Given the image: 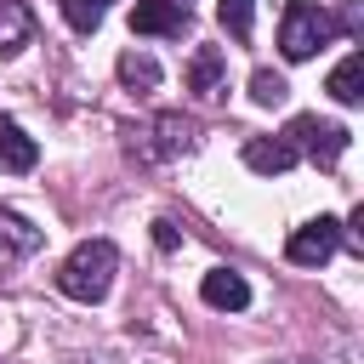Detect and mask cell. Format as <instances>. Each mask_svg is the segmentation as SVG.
Listing matches in <instances>:
<instances>
[{
  "label": "cell",
  "mask_w": 364,
  "mask_h": 364,
  "mask_svg": "<svg viewBox=\"0 0 364 364\" xmlns=\"http://www.w3.org/2000/svg\"><path fill=\"white\" fill-rule=\"evenodd\" d=\"M250 97H256L262 108H279V102L290 97V85H284V74H273V68H256V74H250Z\"/></svg>",
  "instance_id": "17"
},
{
  "label": "cell",
  "mask_w": 364,
  "mask_h": 364,
  "mask_svg": "<svg viewBox=\"0 0 364 364\" xmlns=\"http://www.w3.org/2000/svg\"><path fill=\"white\" fill-rule=\"evenodd\" d=\"M216 17H222V28H228L233 40H250V28H256V0H216Z\"/></svg>",
  "instance_id": "14"
},
{
  "label": "cell",
  "mask_w": 364,
  "mask_h": 364,
  "mask_svg": "<svg viewBox=\"0 0 364 364\" xmlns=\"http://www.w3.org/2000/svg\"><path fill=\"white\" fill-rule=\"evenodd\" d=\"M171 6H182V11H188V0H171Z\"/></svg>",
  "instance_id": "19"
},
{
  "label": "cell",
  "mask_w": 364,
  "mask_h": 364,
  "mask_svg": "<svg viewBox=\"0 0 364 364\" xmlns=\"http://www.w3.org/2000/svg\"><path fill=\"white\" fill-rule=\"evenodd\" d=\"M0 233H6V250H11V256H34V250H40V233H34L23 216H11V210H0Z\"/></svg>",
  "instance_id": "16"
},
{
  "label": "cell",
  "mask_w": 364,
  "mask_h": 364,
  "mask_svg": "<svg viewBox=\"0 0 364 364\" xmlns=\"http://www.w3.org/2000/svg\"><path fill=\"white\" fill-rule=\"evenodd\" d=\"M34 165H40L34 136H28L11 114H0V171H34Z\"/></svg>",
  "instance_id": "10"
},
{
  "label": "cell",
  "mask_w": 364,
  "mask_h": 364,
  "mask_svg": "<svg viewBox=\"0 0 364 364\" xmlns=\"http://www.w3.org/2000/svg\"><path fill=\"white\" fill-rule=\"evenodd\" d=\"M114 273H119V250H114L108 239H85V245H74L68 262L57 267V290H63L68 301L97 307V301L114 290Z\"/></svg>",
  "instance_id": "1"
},
{
  "label": "cell",
  "mask_w": 364,
  "mask_h": 364,
  "mask_svg": "<svg viewBox=\"0 0 364 364\" xmlns=\"http://www.w3.org/2000/svg\"><path fill=\"white\" fill-rule=\"evenodd\" d=\"M188 148H193V119L176 114V108H165V114H154V119H142L131 131V154L142 165H165V159H176Z\"/></svg>",
  "instance_id": "3"
},
{
  "label": "cell",
  "mask_w": 364,
  "mask_h": 364,
  "mask_svg": "<svg viewBox=\"0 0 364 364\" xmlns=\"http://www.w3.org/2000/svg\"><path fill=\"white\" fill-rule=\"evenodd\" d=\"M114 74H119V85H131V91H154V85H159V63H154L148 51H125V57L114 63Z\"/></svg>",
  "instance_id": "13"
},
{
  "label": "cell",
  "mask_w": 364,
  "mask_h": 364,
  "mask_svg": "<svg viewBox=\"0 0 364 364\" xmlns=\"http://www.w3.org/2000/svg\"><path fill=\"white\" fill-rule=\"evenodd\" d=\"M336 250H341V222L336 216H318V222H307V228H296L284 239V256L296 267H324Z\"/></svg>",
  "instance_id": "5"
},
{
  "label": "cell",
  "mask_w": 364,
  "mask_h": 364,
  "mask_svg": "<svg viewBox=\"0 0 364 364\" xmlns=\"http://www.w3.org/2000/svg\"><path fill=\"white\" fill-rule=\"evenodd\" d=\"M34 40V11L23 0H0V51H23Z\"/></svg>",
  "instance_id": "12"
},
{
  "label": "cell",
  "mask_w": 364,
  "mask_h": 364,
  "mask_svg": "<svg viewBox=\"0 0 364 364\" xmlns=\"http://www.w3.org/2000/svg\"><path fill=\"white\" fill-rule=\"evenodd\" d=\"M188 91L193 97H222V80H228V57L216 51V46H199L193 57H188Z\"/></svg>",
  "instance_id": "8"
},
{
  "label": "cell",
  "mask_w": 364,
  "mask_h": 364,
  "mask_svg": "<svg viewBox=\"0 0 364 364\" xmlns=\"http://www.w3.org/2000/svg\"><path fill=\"white\" fill-rule=\"evenodd\" d=\"M324 91L341 102V108H353V102H364V51H347L336 68H330V80H324Z\"/></svg>",
  "instance_id": "11"
},
{
  "label": "cell",
  "mask_w": 364,
  "mask_h": 364,
  "mask_svg": "<svg viewBox=\"0 0 364 364\" xmlns=\"http://www.w3.org/2000/svg\"><path fill=\"white\" fill-rule=\"evenodd\" d=\"M341 34V17H330L324 6H313V0H290L284 6V17H279V51H284V63H307L318 46H330Z\"/></svg>",
  "instance_id": "2"
},
{
  "label": "cell",
  "mask_w": 364,
  "mask_h": 364,
  "mask_svg": "<svg viewBox=\"0 0 364 364\" xmlns=\"http://www.w3.org/2000/svg\"><path fill=\"white\" fill-rule=\"evenodd\" d=\"M0 267H6V245H0Z\"/></svg>",
  "instance_id": "20"
},
{
  "label": "cell",
  "mask_w": 364,
  "mask_h": 364,
  "mask_svg": "<svg viewBox=\"0 0 364 364\" xmlns=\"http://www.w3.org/2000/svg\"><path fill=\"white\" fill-rule=\"evenodd\" d=\"M347 125H336V119H318V114H296L290 125H284V142L296 148V154H307V159H318V165H336L341 154H347Z\"/></svg>",
  "instance_id": "4"
},
{
  "label": "cell",
  "mask_w": 364,
  "mask_h": 364,
  "mask_svg": "<svg viewBox=\"0 0 364 364\" xmlns=\"http://www.w3.org/2000/svg\"><path fill=\"white\" fill-rule=\"evenodd\" d=\"M154 245H159V250H176V245H182V233H176L171 222H154Z\"/></svg>",
  "instance_id": "18"
},
{
  "label": "cell",
  "mask_w": 364,
  "mask_h": 364,
  "mask_svg": "<svg viewBox=\"0 0 364 364\" xmlns=\"http://www.w3.org/2000/svg\"><path fill=\"white\" fill-rule=\"evenodd\" d=\"M188 23H193V11H182V6H171V0H136V6H131V28H136V34L182 40Z\"/></svg>",
  "instance_id": "6"
},
{
  "label": "cell",
  "mask_w": 364,
  "mask_h": 364,
  "mask_svg": "<svg viewBox=\"0 0 364 364\" xmlns=\"http://www.w3.org/2000/svg\"><path fill=\"white\" fill-rule=\"evenodd\" d=\"M63 17L74 34H97L102 17H108V0H63Z\"/></svg>",
  "instance_id": "15"
},
{
  "label": "cell",
  "mask_w": 364,
  "mask_h": 364,
  "mask_svg": "<svg viewBox=\"0 0 364 364\" xmlns=\"http://www.w3.org/2000/svg\"><path fill=\"white\" fill-rule=\"evenodd\" d=\"M199 296H205V307H216V313H245V307H250V284H245L233 267H210V273L199 279Z\"/></svg>",
  "instance_id": "7"
},
{
  "label": "cell",
  "mask_w": 364,
  "mask_h": 364,
  "mask_svg": "<svg viewBox=\"0 0 364 364\" xmlns=\"http://www.w3.org/2000/svg\"><path fill=\"white\" fill-rule=\"evenodd\" d=\"M296 159H301V154H296L284 136H250V142H245V165H250L256 176H284Z\"/></svg>",
  "instance_id": "9"
}]
</instances>
